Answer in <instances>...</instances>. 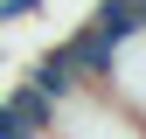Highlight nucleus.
Listing matches in <instances>:
<instances>
[{
	"instance_id": "obj_2",
	"label": "nucleus",
	"mask_w": 146,
	"mask_h": 139,
	"mask_svg": "<svg viewBox=\"0 0 146 139\" xmlns=\"http://www.w3.org/2000/svg\"><path fill=\"white\" fill-rule=\"evenodd\" d=\"M21 91H35V97L49 104V111H63V104H77V97H84V83L70 77V63L56 56V49H42V56L28 63V77H21Z\"/></svg>"
},
{
	"instance_id": "obj_3",
	"label": "nucleus",
	"mask_w": 146,
	"mask_h": 139,
	"mask_svg": "<svg viewBox=\"0 0 146 139\" xmlns=\"http://www.w3.org/2000/svg\"><path fill=\"white\" fill-rule=\"evenodd\" d=\"M90 28H98V35H104L111 49H125L132 35H146V21H139V0H98Z\"/></svg>"
},
{
	"instance_id": "obj_5",
	"label": "nucleus",
	"mask_w": 146,
	"mask_h": 139,
	"mask_svg": "<svg viewBox=\"0 0 146 139\" xmlns=\"http://www.w3.org/2000/svg\"><path fill=\"white\" fill-rule=\"evenodd\" d=\"M139 21H146V0H139Z\"/></svg>"
},
{
	"instance_id": "obj_4",
	"label": "nucleus",
	"mask_w": 146,
	"mask_h": 139,
	"mask_svg": "<svg viewBox=\"0 0 146 139\" xmlns=\"http://www.w3.org/2000/svg\"><path fill=\"white\" fill-rule=\"evenodd\" d=\"M49 0H0V21H28V14H42Z\"/></svg>"
},
{
	"instance_id": "obj_1",
	"label": "nucleus",
	"mask_w": 146,
	"mask_h": 139,
	"mask_svg": "<svg viewBox=\"0 0 146 139\" xmlns=\"http://www.w3.org/2000/svg\"><path fill=\"white\" fill-rule=\"evenodd\" d=\"M49 139H146V125L132 111H118V104H98V97H77V104H63L56 111V132Z\"/></svg>"
}]
</instances>
